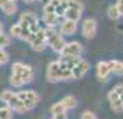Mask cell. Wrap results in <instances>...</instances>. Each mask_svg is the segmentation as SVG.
<instances>
[{
	"label": "cell",
	"instance_id": "obj_1",
	"mask_svg": "<svg viewBox=\"0 0 123 119\" xmlns=\"http://www.w3.org/2000/svg\"><path fill=\"white\" fill-rule=\"evenodd\" d=\"M35 78L33 68L25 63L17 61L11 65V75H10V85L12 87H22L31 83Z\"/></svg>",
	"mask_w": 123,
	"mask_h": 119
},
{
	"label": "cell",
	"instance_id": "obj_2",
	"mask_svg": "<svg viewBox=\"0 0 123 119\" xmlns=\"http://www.w3.org/2000/svg\"><path fill=\"white\" fill-rule=\"evenodd\" d=\"M0 101H3L6 104V107H8L12 112L17 113H26L29 112V109L25 107V104L21 101V98L18 97L17 91L12 90H3L0 93Z\"/></svg>",
	"mask_w": 123,
	"mask_h": 119
},
{
	"label": "cell",
	"instance_id": "obj_3",
	"mask_svg": "<svg viewBox=\"0 0 123 119\" xmlns=\"http://www.w3.org/2000/svg\"><path fill=\"white\" fill-rule=\"evenodd\" d=\"M44 33H46V42H47V46L50 47L53 51L55 53H61V50L65 46V40H64V36H62L55 28H44Z\"/></svg>",
	"mask_w": 123,
	"mask_h": 119
},
{
	"label": "cell",
	"instance_id": "obj_4",
	"mask_svg": "<svg viewBox=\"0 0 123 119\" xmlns=\"http://www.w3.org/2000/svg\"><path fill=\"white\" fill-rule=\"evenodd\" d=\"M67 11H65V15L64 18L65 19H71V21H76L78 22L82 14H83L84 6L80 0H67Z\"/></svg>",
	"mask_w": 123,
	"mask_h": 119
},
{
	"label": "cell",
	"instance_id": "obj_5",
	"mask_svg": "<svg viewBox=\"0 0 123 119\" xmlns=\"http://www.w3.org/2000/svg\"><path fill=\"white\" fill-rule=\"evenodd\" d=\"M28 42L31 47L35 51H43L47 47V42H46V33H44V28H40L37 32L31 33L28 36V39L25 40Z\"/></svg>",
	"mask_w": 123,
	"mask_h": 119
},
{
	"label": "cell",
	"instance_id": "obj_6",
	"mask_svg": "<svg viewBox=\"0 0 123 119\" xmlns=\"http://www.w3.org/2000/svg\"><path fill=\"white\" fill-rule=\"evenodd\" d=\"M18 22L25 25L32 33L37 32V31L42 28L39 25V18L36 17V14H33L32 11H24L22 14L19 15V21H18Z\"/></svg>",
	"mask_w": 123,
	"mask_h": 119
},
{
	"label": "cell",
	"instance_id": "obj_7",
	"mask_svg": "<svg viewBox=\"0 0 123 119\" xmlns=\"http://www.w3.org/2000/svg\"><path fill=\"white\" fill-rule=\"evenodd\" d=\"M18 97L21 98V101L25 104V107L28 108L29 111H32L40 101L39 94L36 93L35 90H21L17 93Z\"/></svg>",
	"mask_w": 123,
	"mask_h": 119
},
{
	"label": "cell",
	"instance_id": "obj_8",
	"mask_svg": "<svg viewBox=\"0 0 123 119\" xmlns=\"http://www.w3.org/2000/svg\"><path fill=\"white\" fill-rule=\"evenodd\" d=\"M83 51V47L79 42H69V43H65L64 49L60 53V57L61 58H73V57H80Z\"/></svg>",
	"mask_w": 123,
	"mask_h": 119
},
{
	"label": "cell",
	"instance_id": "obj_9",
	"mask_svg": "<svg viewBox=\"0 0 123 119\" xmlns=\"http://www.w3.org/2000/svg\"><path fill=\"white\" fill-rule=\"evenodd\" d=\"M89 69H90L89 61L80 57L79 61L76 63V65H75L73 69H72V79H82L84 75L89 72Z\"/></svg>",
	"mask_w": 123,
	"mask_h": 119
},
{
	"label": "cell",
	"instance_id": "obj_10",
	"mask_svg": "<svg viewBox=\"0 0 123 119\" xmlns=\"http://www.w3.org/2000/svg\"><path fill=\"white\" fill-rule=\"evenodd\" d=\"M97 33V21L93 18H86L82 24V35L86 39H93Z\"/></svg>",
	"mask_w": 123,
	"mask_h": 119
},
{
	"label": "cell",
	"instance_id": "obj_11",
	"mask_svg": "<svg viewBox=\"0 0 123 119\" xmlns=\"http://www.w3.org/2000/svg\"><path fill=\"white\" fill-rule=\"evenodd\" d=\"M58 74H60V64H58V60L55 61H51L47 67V71H46V79L50 83H57L58 82Z\"/></svg>",
	"mask_w": 123,
	"mask_h": 119
},
{
	"label": "cell",
	"instance_id": "obj_12",
	"mask_svg": "<svg viewBox=\"0 0 123 119\" xmlns=\"http://www.w3.org/2000/svg\"><path fill=\"white\" fill-rule=\"evenodd\" d=\"M108 101H109L111 109L113 112H117V113L123 112V102H122V100H120L119 94H117L113 89L108 93Z\"/></svg>",
	"mask_w": 123,
	"mask_h": 119
},
{
	"label": "cell",
	"instance_id": "obj_13",
	"mask_svg": "<svg viewBox=\"0 0 123 119\" xmlns=\"http://www.w3.org/2000/svg\"><path fill=\"white\" fill-rule=\"evenodd\" d=\"M62 36H67V35H75L78 32V22L76 21H71V19H64L60 24V31H58Z\"/></svg>",
	"mask_w": 123,
	"mask_h": 119
},
{
	"label": "cell",
	"instance_id": "obj_14",
	"mask_svg": "<svg viewBox=\"0 0 123 119\" xmlns=\"http://www.w3.org/2000/svg\"><path fill=\"white\" fill-rule=\"evenodd\" d=\"M95 74L97 78L101 82H105L108 79V76L111 75V68H109V64L108 61H100L97 64V68H95Z\"/></svg>",
	"mask_w": 123,
	"mask_h": 119
},
{
	"label": "cell",
	"instance_id": "obj_15",
	"mask_svg": "<svg viewBox=\"0 0 123 119\" xmlns=\"http://www.w3.org/2000/svg\"><path fill=\"white\" fill-rule=\"evenodd\" d=\"M0 10L7 15H12L17 13V3L12 0H0Z\"/></svg>",
	"mask_w": 123,
	"mask_h": 119
},
{
	"label": "cell",
	"instance_id": "obj_16",
	"mask_svg": "<svg viewBox=\"0 0 123 119\" xmlns=\"http://www.w3.org/2000/svg\"><path fill=\"white\" fill-rule=\"evenodd\" d=\"M58 21L60 18L54 13H43V22H44L46 28H55L58 25Z\"/></svg>",
	"mask_w": 123,
	"mask_h": 119
},
{
	"label": "cell",
	"instance_id": "obj_17",
	"mask_svg": "<svg viewBox=\"0 0 123 119\" xmlns=\"http://www.w3.org/2000/svg\"><path fill=\"white\" fill-rule=\"evenodd\" d=\"M109 68H111V74H115L117 76H123V61L119 60H111L108 61Z\"/></svg>",
	"mask_w": 123,
	"mask_h": 119
},
{
	"label": "cell",
	"instance_id": "obj_18",
	"mask_svg": "<svg viewBox=\"0 0 123 119\" xmlns=\"http://www.w3.org/2000/svg\"><path fill=\"white\" fill-rule=\"evenodd\" d=\"M60 102L64 105V108H65L67 111L73 109V108L78 107V100H76V97H75V96H65Z\"/></svg>",
	"mask_w": 123,
	"mask_h": 119
},
{
	"label": "cell",
	"instance_id": "obj_19",
	"mask_svg": "<svg viewBox=\"0 0 123 119\" xmlns=\"http://www.w3.org/2000/svg\"><path fill=\"white\" fill-rule=\"evenodd\" d=\"M50 112H51L53 116H57V115H67V109L64 108V105H62L61 102L58 101V102L53 104L50 107Z\"/></svg>",
	"mask_w": 123,
	"mask_h": 119
},
{
	"label": "cell",
	"instance_id": "obj_20",
	"mask_svg": "<svg viewBox=\"0 0 123 119\" xmlns=\"http://www.w3.org/2000/svg\"><path fill=\"white\" fill-rule=\"evenodd\" d=\"M10 36L11 38H17V39H22V26H21L19 22L14 24L10 28Z\"/></svg>",
	"mask_w": 123,
	"mask_h": 119
},
{
	"label": "cell",
	"instance_id": "obj_21",
	"mask_svg": "<svg viewBox=\"0 0 123 119\" xmlns=\"http://www.w3.org/2000/svg\"><path fill=\"white\" fill-rule=\"evenodd\" d=\"M60 1L61 0H49V1H46V4L43 6V13H54L57 6L60 4Z\"/></svg>",
	"mask_w": 123,
	"mask_h": 119
},
{
	"label": "cell",
	"instance_id": "obj_22",
	"mask_svg": "<svg viewBox=\"0 0 123 119\" xmlns=\"http://www.w3.org/2000/svg\"><path fill=\"white\" fill-rule=\"evenodd\" d=\"M108 17L111 18V19H113V21H116V19H119V18L122 17L120 13H119V10H117V7L115 6V4H112V6L108 7Z\"/></svg>",
	"mask_w": 123,
	"mask_h": 119
},
{
	"label": "cell",
	"instance_id": "obj_23",
	"mask_svg": "<svg viewBox=\"0 0 123 119\" xmlns=\"http://www.w3.org/2000/svg\"><path fill=\"white\" fill-rule=\"evenodd\" d=\"M12 111L8 107H0V119H11Z\"/></svg>",
	"mask_w": 123,
	"mask_h": 119
},
{
	"label": "cell",
	"instance_id": "obj_24",
	"mask_svg": "<svg viewBox=\"0 0 123 119\" xmlns=\"http://www.w3.org/2000/svg\"><path fill=\"white\" fill-rule=\"evenodd\" d=\"M10 42H11V38H10V35H6L3 31L0 32V47H6V46L10 44Z\"/></svg>",
	"mask_w": 123,
	"mask_h": 119
},
{
	"label": "cell",
	"instance_id": "obj_25",
	"mask_svg": "<svg viewBox=\"0 0 123 119\" xmlns=\"http://www.w3.org/2000/svg\"><path fill=\"white\" fill-rule=\"evenodd\" d=\"M10 57H8V53H7L3 47H0V65H4V64L8 63Z\"/></svg>",
	"mask_w": 123,
	"mask_h": 119
},
{
	"label": "cell",
	"instance_id": "obj_26",
	"mask_svg": "<svg viewBox=\"0 0 123 119\" xmlns=\"http://www.w3.org/2000/svg\"><path fill=\"white\" fill-rule=\"evenodd\" d=\"M80 119H98V118H97L93 112H90V111H84V112L82 113Z\"/></svg>",
	"mask_w": 123,
	"mask_h": 119
},
{
	"label": "cell",
	"instance_id": "obj_27",
	"mask_svg": "<svg viewBox=\"0 0 123 119\" xmlns=\"http://www.w3.org/2000/svg\"><path fill=\"white\" fill-rule=\"evenodd\" d=\"M113 90L119 94V97H120V100H122V102H123V85H120V83L116 85L115 87H113Z\"/></svg>",
	"mask_w": 123,
	"mask_h": 119
},
{
	"label": "cell",
	"instance_id": "obj_28",
	"mask_svg": "<svg viewBox=\"0 0 123 119\" xmlns=\"http://www.w3.org/2000/svg\"><path fill=\"white\" fill-rule=\"evenodd\" d=\"M115 6L117 7V10H119V13H120V15H123V0H117Z\"/></svg>",
	"mask_w": 123,
	"mask_h": 119
},
{
	"label": "cell",
	"instance_id": "obj_29",
	"mask_svg": "<svg viewBox=\"0 0 123 119\" xmlns=\"http://www.w3.org/2000/svg\"><path fill=\"white\" fill-rule=\"evenodd\" d=\"M24 3H33L35 0H22Z\"/></svg>",
	"mask_w": 123,
	"mask_h": 119
},
{
	"label": "cell",
	"instance_id": "obj_30",
	"mask_svg": "<svg viewBox=\"0 0 123 119\" xmlns=\"http://www.w3.org/2000/svg\"><path fill=\"white\" fill-rule=\"evenodd\" d=\"M3 31V25H1V22H0V32Z\"/></svg>",
	"mask_w": 123,
	"mask_h": 119
},
{
	"label": "cell",
	"instance_id": "obj_31",
	"mask_svg": "<svg viewBox=\"0 0 123 119\" xmlns=\"http://www.w3.org/2000/svg\"><path fill=\"white\" fill-rule=\"evenodd\" d=\"M12 1H15V0H12Z\"/></svg>",
	"mask_w": 123,
	"mask_h": 119
}]
</instances>
